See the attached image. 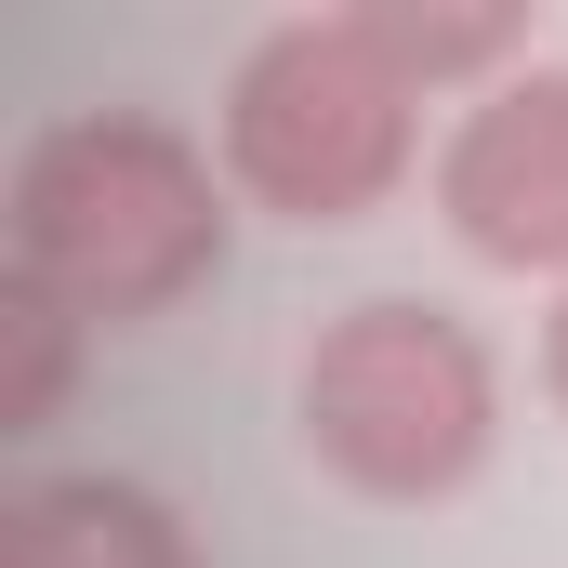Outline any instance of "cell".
<instances>
[{
  "mask_svg": "<svg viewBox=\"0 0 568 568\" xmlns=\"http://www.w3.org/2000/svg\"><path fill=\"white\" fill-rule=\"evenodd\" d=\"M239 185L172 106H67L0 172V278L53 291L80 331H145L225 278Z\"/></svg>",
  "mask_w": 568,
  "mask_h": 568,
  "instance_id": "cell-1",
  "label": "cell"
},
{
  "mask_svg": "<svg viewBox=\"0 0 568 568\" xmlns=\"http://www.w3.org/2000/svg\"><path fill=\"white\" fill-rule=\"evenodd\" d=\"M436 93L397 67L384 13L371 0H331V13H278L239 40L225 67V106H212V159L239 185V212L265 225H371L397 212V185L436 172Z\"/></svg>",
  "mask_w": 568,
  "mask_h": 568,
  "instance_id": "cell-2",
  "label": "cell"
},
{
  "mask_svg": "<svg viewBox=\"0 0 568 568\" xmlns=\"http://www.w3.org/2000/svg\"><path fill=\"white\" fill-rule=\"evenodd\" d=\"M291 436L357 503H397V516L463 503L503 449V357L436 291H357L317 317L291 371Z\"/></svg>",
  "mask_w": 568,
  "mask_h": 568,
  "instance_id": "cell-3",
  "label": "cell"
},
{
  "mask_svg": "<svg viewBox=\"0 0 568 568\" xmlns=\"http://www.w3.org/2000/svg\"><path fill=\"white\" fill-rule=\"evenodd\" d=\"M424 199L463 265L542 278V291L568 278V53H529L516 80H489L476 106L436 120Z\"/></svg>",
  "mask_w": 568,
  "mask_h": 568,
  "instance_id": "cell-4",
  "label": "cell"
},
{
  "mask_svg": "<svg viewBox=\"0 0 568 568\" xmlns=\"http://www.w3.org/2000/svg\"><path fill=\"white\" fill-rule=\"evenodd\" d=\"M0 568H199V529L145 476H27L0 503Z\"/></svg>",
  "mask_w": 568,
  "mask_h": 568,
  "instance_id": "cell-5",
  "label": "cell"
},
{
  "mask_svg": "<svg viewBox=\"0 0 568 568\" xmlns=\"http://www.w3.org/2000/svg\"><path fill=\"white\" fill-rule=\"evenodd\" d=\"M80 317L53 304V291L0 278V436H40L53 410H67V384H80Z\"/></svg>",
  "mask_w": 568,
  "mask_h": 568,
  "instance_id": "cell-6",
  "label": "cell"
},
{
  "mask_svg": "<svg viewBox=\"0 0 568 568\" xmlns=\"http://www.w3.org/2000/svg\"><path fill=\"white\" fill-rule=\"evenodd\" d=\"M529 371H542V410L568 424V278L542 291V331H529Z\"/></svg>",
  "mask_w": 568,
  "mask_h": 568,
  "instance_id": "cell-7",
  "label": "cell"
}]
</instances>
